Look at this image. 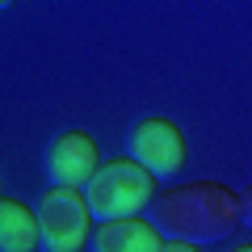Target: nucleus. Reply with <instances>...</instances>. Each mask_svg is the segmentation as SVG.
<instances>
[{
  "label": "nucleus",
  "mask_w": 252,
  "mask_h": 252,
  "mask_svg": "<svg viewBox=\"0 0 252 252\" xmlns=\"http://www.w3.org/2000/svg\"><path fill=\"white\" fill-rule=\"evenodd\" d=\"M147 219L164 240L219 244L244 223V193H235L223 181H189V185L164 189Z\"/></svg>",
  "instance_id": "obj_1"
},
{
  "label": "nucleus",
  "mask_w": 252,
  "mask_h": 252,
  "mask_svg": "<svg viewBox=\"0 0 252 252\" xmlns=\"http://www.w3.org/2000/svg\"><path fill=\"white\" fill-rule=\"evenodd\" d=\"M160 181L135 164L130 156L126 160H109L97 168V177L84 185V198H89V210L97 223H118V219H143V210L156 206L160 198Z\"/></svg>",
  "instance_id": "obj_2"
},
{
  "label": "nucleus",
  "mask_w": 252,
  "mask_h": 252,
  "mask_svg": "<svg viewBox=\"0 0 252 252\" xmlns=\"http://www.w3.org/2000/svg\"><path fill=\"white\" fill-rule=\"evenodd\" d=\"M38 231H42V252H84L93 240V210L84 189L51 185L38 202Z\"/></svg>",
  "instance_id": "obj_3"
},
{
  "label": "nucleus",
  "mask_w": 252,
  "mask_h": 252,
  "mask_svg": "<svg viewBox=\"0 0 252 252\" xmlns=\"http://www.w3.org/2000/svg\"><path fill=\"white\" fill-rule=\"evenodd\" d=\"M126 152H130L135 164H143L156 181L177 177L189 160L185 130L177 122H168V118H143V122H135L130 135H126Z\"/></svg>",
  "instance_id": "obj_4"
},
{
  "label": "nucleus",
  "mask_w": 252,
  "mask_h": 252,
  "mask_svg": "<svg viewBox=\"0 0 252 252\" xmlns=\"http://www.w3.org/2000/svg\"><path fill=\"white\" fill-rule=\"evenodd\" d=\"M97 168H101V156H97V139L89 130H63L46 147V172L63 189H84L97 177Z\"/></svg>",
  "instance_id": "obj_5"
},
{
  "label": "nucleus",
  "mask_w": 252,
  "mask_h": 252,
  "mask_svg": "<svg viewBox=\"0 0 252 252\" xmlns=\"http://www.w3.org/2000/svg\"><path fill=\"white\" fill-rule=\"evenodd\" d=\"M164 235L156 231L152 219H118V223L93 227L89 252H164Z\"/></svg>",
  "instance_id": "obj_6"
},
{
  "label": "nucleus",
  "mask_w": 252,
  "mask_h": 252,
  "mask_svg": "<svg viewBox=\"0 0 252 252\" xmlns=\"http://www.w3.org/2000/svg\"><path fill=\"white\" fill-rule=\"evenodd\" d=\"M38 210L21 198H0V252H38Z\"/></svg>",
  "instance_id": "obj_7"
},
{
  "label": "nucleus",
  "mask_w": 252,
  "mask_h": 252,
  "mask_svg": "<svg viewBox=\"0 0 252 252\" xmlns=\"http://www.w3.org/2000/svg\"><path fill=\"white\" fill-rule=\"evenodd\" d=\"M164 252H202V244H189V240H168Z\"/></svg>",
  "instance_id": "obj_8"
},
{
  "label": "nucleus",
  "mask_w": 252,
  "mask_h": 252,
  "mask_svg": "<svg viewBox=\"0 0 252 252\" xmlns=\"http://www.w3.org/2000/svg\"><path fill=\"white\" fill-rule=\"evenodd\" d=\"M244 223H248V227H252V185H248V189H244Z\"/></svg>",
  "instance_id": "obj_9"
},
{
  "label": "nucleus",
  "mask_w": 252,
  "mask_h": 252,
  "mask_svg": "<svg viewBox=\"0 0 252 252\" xmlns=\"http://www.w3.org/2000/svg\"><path fill=\"white\" fill-rule=\"evenodd\" d=\"M231 252H252V244H244V248H231Z\"/></svg>",
  "instance_id": "obj_10"
}]
</instances>
